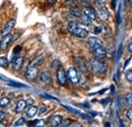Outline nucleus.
Returning a JSON list of instances; mask_svg holds the SVG:
<instances>
[{
	"instance_id": "obj_1",
	"label": "nucleus",
	"mask_w": 132,
	"mask_h": 127,
	"mask_svg": "<svg viewBox=\"0 0 132 127\" xmlns=\"http://www.w3.org/2000/svg\"><path fill=\"white\" fill-rule=\"evenodd\" d=\"M89 64L93 70L98 74H104L107 71V64L100 60V58H92L89 60Z\"/></svg>"
},
{
	"instance_id": "obj_2",
	"label": "nucleus",
	"mask_w": 132,
	"mask_h": 127,
	"mask_svg": "<svg viewBox=\"0 0 132 127\" xmlns=\"http://www.w3.org/2000/svg\"><path fill=\"white\" fill-rule=\"evenodd\" d=\"M39 76V69L36 65L29 66L26 70V78L29 81H35Z\"/></svg>"
},
{
	"instance_id": "obj_3",
	"label": "nucleus",
	"mask_w": 132,
	"mask_h": 127,
	"mask_svg": "<svg viewBox=\"0 0 132 127\" xmlns=\"http://www.w3.org/2000/svg\"><path fill=\"white\" fill-rule=\"evenodd\" d=\"M66 75H67V80H69L72 84H76V83L79 82V75H78V72H77L76 68H74V67L68 68V70L66 72Z\"/></svg>"
},
{
	"instance_id": "obj_4",
	"label": "nucleus",
	"mask_w": 132,
	"mask_h": 127,
	"mask_svg": "<svg viewBox=\"0 0 132 127\" xmlns=\"http://www.w3.org/2000/svg\"><path fill=\"white\" fill-rule=\"evenodd\" d=\"M12 40H13V36L11 34H8V35L2 37V39L0 41V52L5 51L7 48L9 47V45L12 42Z\"/></svg>"
},
{
	"instance_id": "obj_5",
	"label": "nucleus",
	"mask_w": 132,
	"mask_h": 127,
	"mask_svg": "<svg viewBox=\"0 0 132 127\" xmlns=\"http://www.w3.org/2000/svg\"><path fill=\"white\" fill-rule=\"evenodd\" d=\"M56 77H57V80L59 82V84L61 85H65L66 82H67V75H66L65 70L60 66L57 71H56Z\"/></svg>"
},
{
	"instance_id": "obj_6",
	"label": "nucleus",
	"mask_w": 132,
	"mask_h": 127,
	"mask_svg": "<svg viewBox=\"0 0 132 127\" xmlns=\"http://www.w3.org/2000/svg\"><path fill=\"white\" fill-rule=\"evenodd\" d=\"M14 26H15V19H10L9 21H7V22L5 23V26L3 27V29L1 30V36L4 37V36L10 34L11 31L13 30Z\"/></svg>"
},
{
	"instance_id": "obj_7",
	"label": "nucleus",
	"mask_w": 132,
	"mask_h": 127,
	"mask_svg": "<svg viewBox=\"0 0 132 127\" xmlns=\"http://www.w3.org/2000/svg\"><path fill=\"white\" fill-rule=\"evenodd\" d=\"M92 50H93L94 55H95L97 58H100V59L105 58L106 55H107V51H106V49L104 48V46H100V47L94 48V49H92Z\"/></svg>"
},
{
	"instance_id": "obj_8",
	"label": "nucleus",
	"mask_w": 132,
	"mask_h": 127,
	"mask_svg": "<svg viewBox=\"0 0 132 127\" xmlns=\"http://www.w3.org/2000/svg\"><path fill=\"white\" fill-rule=\"evenodd\" d=\"M87 44H88V46L92 48V49L100 47V46H103L102 40L99 39L98 37H90V38H88L87 39Z\"/></svg>"
},
{
	"instance_id": "obj_9",
	"label": "nucleus",
	"mask_w": 132,
	"mask_h": 127,
	"mask_svg": "<svg viewBox=\"0 0 132 127\" xmlns=\"http://www.w3.org/2000/svg\"><path fill=\"white\" fill-rule=\"evenodd\" d=\"M97 15H98L100 20H101V21H103V22L107 21V20L109 19V17H110L109 11H108L105 7H103V8H99V9H98V13H97Z\"/></svg>"
},
{
	"instance_id": "obj_10",
	"label": "nucleus",
	"mask_w": 132,
	"mask_h": 127,
	"mask_svg": "<svg viewBox=\"0 0 132 127\" xmlns=\"http://www.w3.org/2000/svg\"><path fill=\"white\" fill-rule=\"evenodd\" d=\"M75 63L77 65L79 71H81L82 73H86V72L88 71V69H87V64H86V62L83 60L82 58H80V57L75 58Z\"/></svg>"
},
{
	"instance_id": "obj_11",
	"label": "nucleus",
	"mask_w": 132,
	"mask_h": 127,
	"mask_svg": "<svg viewBox=\"0 0 132 127\" xmlns=\"http://www.w3.org/2000/svg\"><path fill=\"white\" fill-rule=\"evenodd\" d=\"M71 34H72L73 36L77 37V38H80V39H84V38H86V37L88 36V32H87L85 29L79 28V27H77Z\"/></svg>"
},
{
	"instance_id": "obj_12",
	"label": "nucleus",
	"mask_w": 132,
	"mask_h": 127,
	"mask_svg": "<svg viewBox=\"0 0 132 127\" xmlns=\"http://www.w3.org/2000/svg\"><path fill=\"white\" fill-rule=\"evenodd\" d=\"M83 13L87 16L89 19H92V20H96L97 17H98L96 10H95L94 8H92V7H84Z\"/></svg>"
},
{
	"instance_id": "obj_13",
	"label": "nucleus",
	"mask_w": 132,
	"mask_h": 127,
	"mask_svg": "<svg viewBox=\"0 0 132 127\" xmlns=\"http://www.w3.org/2000/svg\"><path fill=\"white\" fill-rule=\"evenodd\" d=\"M62 116L60 115H54L50 118L49 120V123L51 126L53 127H56V126H60L61 125V122H62Z\"/></svg>"
},
{
	"instance_id": "obj_14",
	"label": "nucleus",
	"mask_w": 132,
	"mask_h": 127,
	"mask_svg": "<svg viewBox=\"0 0 132 127\" xmlns=\"http://www.w3.org/2000/svg\"><path fill=\"white\" fill-rule=\"evenodd\" d=\"M40 80L44 83V84H50L52 81V77H51V73L49 71H43L40 74Z\"/></svg>"
},
{
	"instance_id": "obj_15",
	"label": "nucleus",
	"mask_w": 132,
	"mask_h": 127,
	"mask_svg": "<svg viewBox=\"0 0 132 127\" xmlns=\"http://www.w3.org/2000/svg\"><path fill=\"white\" fill-rule=\"evenodd\" d=\"M22 61H23V59H22L19 55H14L13 58H12V60H11L12 65H13V68H14L15 70H18L19 68H21Z\"/></svg>"
},
{
	"instance_id": "obj_16",
	"label": "nucleus",
	"mask_w": 132,
	"mask_h": 127,
	"mask_svg": "<svg viewBox=\"0 0 132 127\" xmlns=\"http://www.w3.org/2000/svg\"><path fill=\"white\" fill-rule=\"evenodd\" d=\"M27 108V103L24 100L20 99L16 102V105H15V112L16 113H22V112L26 110Z\"/></svg>"
},
{
	"instance_id": "obj_17",
	"label": "nucleus",
	"mask_w": 132,
	"mask_h": 127,
	"mask_svg": "<svg viewBox=\"0 0 132 127\" xmlns=\"http://www.w3.org/2000/svg\"><path fill=\"white\" fill-rule=\"evenodd\" d=\"M63 6L66 7V8H75L78 6V1L77 0H66L65 2L63 3Z\"/></svg>"
},
{
	"instance_id": "obj_18",
	"label": "nucleus",
	"mask_w": 132,
	"mask_h": 127,
	"mask_svg": "<svg viewBox=\"0 0 132 127\" xmlns=\"http://www.w3.org/2000/svg\"><path fill=\"white\" fill-rule=\"evenodd\" d=\"M38 112H39L38 107H36L34 105L33 106H30L29 109H28V111H27V116L30 117V118H33V117H35L38 114Z\"/></svg>"
},
{
	"instance_id": "obj_19",
	"label": "nucleus",
	"mask_w": 132,
	"mask_h": 127,
	"mask_svg": "<svg viewBox=\"0 0 132 127\" xmlns=\"http://www.w3.org/2000/svg\"><path fill=\"white\" fill-rule=\"evenodd\" d=\"M70 14L73 16V17H77V18H79L80 16L82 15L81 10L78 9L77 7H75V8H71V9H70Z\"/></svg>"
},
{
	"instance_id": "obj_20",
	"label": "nucleus",
	"mask_w": 132,
	"mask_h": 127,
	"mask_svg": "<svg viewBox=\"0 0 132 127\" xmlns=\"http://www.w3.org/2000/svg\"><path fill=\"white\" fill-rule=\"evenodd\" d=\"M79 18H80V23H82L83 26L88 27V26H90V25H92V21H93V20H92V19H89V18L85 15V14H84V15H81Z\"/></svg>"
},
{
	"instance_id": "obj_21",
	"label": "nucleus",
	"mask_w": 132,
	"mask_h": 127,
	"mask_svg": "<svg viewBox=\"0 0 132 127\" xmlns=\"http://www.w3.org/2000/svg\"><path fill=\"white\" fill-rule=\"evenodd\" d=\"M9 103H10L9 98H7V97H2V98H0V107H1V108L7 107V106L9 105Z\"/></svg>"
},
{
	"instance_id": "obj_22",
	"label": "nucleus",
	"mask_w": 132,
	"mask_h": 127,
	"mask_svg": "<svg viewBox=\"0 0 132 127\" xmlns=\"http://www.w3.org/2000/svg\"><path fill=\"white\" fill-rule=\"evenodd\" d=\"M29 126H44L45 125V121L44 120H35V121H30Z\"/></svg>"
},
{
	"instance_id": "obj_23",
	"label": "nucleus",
	"mask_w": 132,
	"mask_h": 127,
	"mask_svg": "<svg viewBox=\"0 0 132 127\" xmlns=\"http://www.w3.org/2000/svg\"><path fill=\"white\" fill-rule=\"evenodd\" d=\"M9 65V61L6 57L4 56H0V67H3V68H7Z\"/></svg>"
},
{
	"instance_id": "obj_24",
	"label": "nucleus",
	"mask_w": 132,
	"mask_h": 127,
	"mask_svg": "<svg viewBox=\"0 0 132 127\" xmlns=\"http://www.w3.org/2000/svg\"><path fill=\"white\" fill-rule=\"evenodd\" d=\"M78 27V25L76 23V22H74V21H72V22H69L68 23V26H67V29H68V31L70 33H72L76 28Z\"/></svg>"
},
{
	"instance_id": "obj_25",
	"label": "nucleus",
	"mask_w": 132,
	"mask_h": 127,
	"mask_svg": "<svg viewBox=\"0 0 132 127\" xmlns=\"http://www.w3.org/2000/svg\"><path fill=\"white\" fill-rule=\"evenodd\" d=\"M24 123H26V119H24L23 117H20L19 119H17L16 121L13 123V126H14V127L21 126V125H23Z\"/></svg>"
},
{
	"instance_id": "obj_26",
	"label": "nucleus",
	"mask_w": 132,
	"mask_h": 127,
	"mask_svg": "<svg viewBox=\"0 0 132 127\" xmlns=\"http://www.w3.org/2000/svg\"><path fill=\"white\" fill-rule=\"evenodd\" d=\"M44 56L43 55H40L39 57H37L36 59H35V61H34V64L37 66V65H41V64L44 62Z\"/></svg>"
},
{
	"instance_id": "obj_27",
	"label": "nucleus",
	"mask_w": 132,
	"mask_h": 127,
	"mask_svg": "<svg viewBox=\"0 0 132 127\" xmlns=\"http://www.w3.org/2000/svg\"><path fill=\"white\" fill-rule=\"evenodd\" d=\"M125 101L129 106H132V94H127L125 96Z\"/></svg>"
},
{
	"instance_id": "obj_28",
	"label": "nucleus",
	"mask_w": 132,
	"mask_h": 127,
	"mask_svg": "<svg viewBox=\"0 0 132 127\" xmlns=\"http://www.w3.org/2000/svg\"><path fill=\"white\" fill-rule=\"evenodd\" d=\"M29 64H30V60L28 58H24L23 61H22V65H21V69H26L29 67Z\"/></svg>"
},
{
	"instance_id": "obj_29",
	"label": "nucleus",
	"mask_w": 132,
	"mask_h": 127,
	"mask_svg": "<svg viewBox=\"0 0 132 127\" xmlns=\"http://www.w3.org/2000/svg\"><path fill=\"white\" fill-rule=\"evenodd\" d=\"M51 66H52V68H59V67L61 66V62L56 59V60H54V61L52 62Z\"/></svg>"
},
{
	"instance_id": "obj_30",
	"label": "nucleus",
	"mask_w": 132,
	"mask_h": 127,
	"mask_svg": "<svg viewBox=\"0 0 132 127\" xmlns=\"http://www.w3.org/2000/svg\"><path fill=\"white\" fill-rule=\"evenodd\" d=\"M126 118L132 122V109H128L126 111Z\"/></svg>"
},
{
	"instance_id": "obj_31",
	"label": "nucleus",
	"mask_w": 132,
	"mask_h": 127,
	"mask_svg": "<svg viewBox=\"0 0 132 127\" xmlns=\"http://www.w3.org/2000/svg\"><path fill=\"white\" fill-rule=\"evenodd\" d=\"M126 80L128 81H132V70H128L126 71Z\"/></svg>"
},
{
	"instance_id": "obj_32",
	"label": "nucleus",
	"mask_w": 132,
	"mask_h": 127,
	"mask_svg": "<svg viewBox=\"0 0 132 127\" xmlns=\"http://www.w3.org/2000/svg\"><path fill=\"white\" fill-rule=\"evenodd\" d=\"M81 5L84 7H90V2L88 0H81Z\"/></svg>"
},
{
	"instance_id": "obj_33",
	"label": "nucleus",
	"mask_w": 132,
	"mask_h": 127,
	"mask_svg": "<svg viewBox=\"0 0 132 127\" xmlns=\"http://www.w3.org/2000/svg\"><path fill=\"white\" fill-rule=\"evenodd\" d=\"M26 103H27V106L30 107V106H33L34 103H35V101H34L32 98H30V99H28V100L26 101Z\"/></svg>"
},
{
	"instance_id": "obj_34",
	"label": "nucleus",
	"mask_w": 132,
	"mask_h": 127,
	"mask_svg": "<svg viewBox=\"0 0 132 127\" xmlns=\"http://www.w3.org/2000/svg\"><path fill=\"white\" fill-rule=\"evenodd\" d=\"M69 124H70V120L69 119H66V120H62L60 126H69Z\"/></svg>"
},
{
	"instance_id": "obj_35",
	"label": "nucleus",
	"mask_w": 132,
	"mask_h": 127,
	"mask_svg": "<svg viewBox=\"0 0 132 127\" xmlns=\"http://www.w3.org/2000/svg\"><path fill=\"white\" fill-rule=\"evenodd\" d=\"M121 54H122V45L119 47L118 49V54H117V58H116V61H118L119 59H120V57H121Z\"/></svg>"
},
{
	"instance_id": "obj_36",
	"label": "nucleus",
	"mask_w": 132,
	"mask_h": 127,
	"mask_svg": "<svg viewBox=\"0 0 132 127\" xmlns=\"http://www.w3.org/2000/svg\"><path fill=\"white\" fill-rule=\"evenodd\" d=\"M47 111H48V108L46 106H42L41 109L39 110V114H44V113H46Z\"/></svg>"
},
{
	"instance_id": "obj_37",
	"label": "nucleus",
	"mask_w": 132,
	"mask_h": 127,
	"mask_svg": "<svg viewBox=\"0 0 132 127\" xmlns=\"http://www.w3.org/2000/svg\"><path fill=\"white\" fill-rule=\"evenodd\" d=\"M20 51H21V47L20 46H16V47L14 48V50H13V54L14 55H18Z\"/></svg>"
},
{
	"instance_id": "obj_38",
	"label": "nucleus",
	"mask_w": 132,
	"mask_h": 127,
	"mask_svg": "<svg viewBox=\"0 0 132 127\" xmlns=\"http://www.w3.org/2000/svg\"><path fill=\"white\" fill-rule=\"evenodd\" d=\"M6 118V113L4 111H0V122L3 121Z\"/></svg>"
},
{
	"instance_id": "obj_39",
	"label": "nucleus",
	"mask_w": 132,
	"mask_h": 127,
	"mask_svg": "<svg viewBox=\"0 0 132 127\" xmlns=\"http://www.w3.org/2000/svg\"><path fill=\"white\" fill-rule=\"evenodd\" d=\"M101 32H102V28H101V27H97V28L94 29V33H95L96 35H99Z\"/></svg>"
},
{
	"instance_id": "obj_40",
	"label": "nucleus",
	"mask_w": 132,
	"mask_h": 127,
	"mask_svg": "<svg viewBox=\"0 0 132 127\" xmlns=\"http://www.w3.org/2000/svg\"><path fill=\"white\" fill-rule=\"evenodd\" d=\"M47 1L49 2L50 4H54V3H56V2L58 1V0H47Z\"/></svg>"
},
{
	"instance_id": "obj_41",
	"label": "nucleus",
	"mask_w": 132,
	"mask_h": 127,
	"mask_svg": "<svg viewBox=\"0 0 132 127\" xmlns=\"http://www.w3.org/2000/svg\"><path fill=\"white\" fill-rule=\"evenodd\" d=\"M128 50H129L130 53H132V43H130V44L128 45Z\"/></svg>"
},
{
	"instance_id": "obj_42",
	"label": "nucleus",
	"mask_w": 132,
	"mask_h": 127,
	"mask_svg": "<svg viewBox=\"0 0 132 127\" xmlns=\"http://www.w3.org/2000/svg\"><path fill=\"white\" fill-rule=\"evenodd\" d=\"M129 62H130V58H129V59H127V61L125 62V64H124V68H126V66L129 64Z\"/></svg>"
},
{
	"instance_id": "obj_43",
	"label": "nucleus",
	"mask_w": 132,
	"mask_h": 127,
	"mask_svg": "<svg viewBox=\"0 0 132 127\" xmlns=\"http://www.w3.org/2000/svg\"><path fill=\"white\" fill-rule=\"evenodd\" d=\"M116 2H117V0H113V1H112V7H113V8H115Z\"/></svg>"
},
{
	"instance_id": "obj_44",
	"label": "nucleus",
	"mask_w": 132,
	"mask_h": 127,
	"mask_svg": "<svg viewBox=\"0 0 132 127\" xmlns=\"http://www.w3.org/2000/svg\"><path fill=\"white\" fill-rule=\"evenodd\" d=\"M126 2H128V3L132 4V0H126Z\"/></svg>"
},
{
	"instance_id": "obj_45",
	"label": "nucleus",
	"mask_w": 132,
	"mask_h": 127,
	"mask_svg": "<svg viewBox=\"0 0 132 127\" xmlns=\"http://www.w3.org/2000/svg\"><path fill=\"white\" fill-rule=\"evenodd\" d=\"M96 1H101V0H96Z\"/></svg>"
}]
</instances>
